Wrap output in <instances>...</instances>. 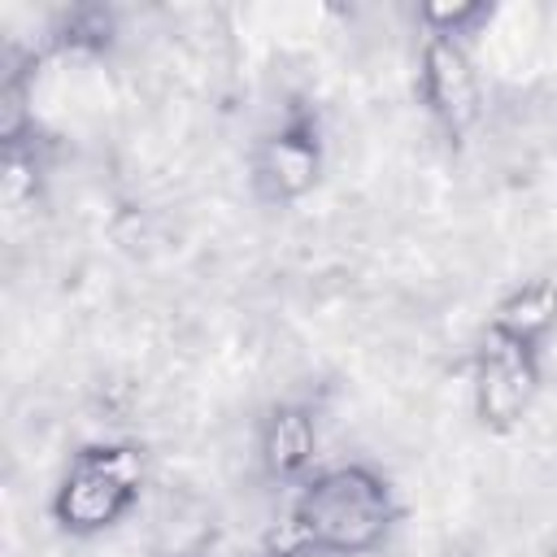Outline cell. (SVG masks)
I'll return each mask as SVG.
<instances>
[{"mask_svg": "<svg viewBox=\"0 0 557 557\" xmlns=\"http://www.w3.org/2000/svg\"><path fill=\"white\" fill-rule=\"evenodd\" d=\"M144 500V457L135 444H83L61 466L48 518L70 540H100L113 527H122Z\"/></svg>", "mask_w": 557, "mask_h": 557, "instance_id": "7a4b0ae2", "label": "cell"}, {"mask_svg": "<svg viewBox=\"0 0 557 557\" xmlns=\"http://www.w3.org/2000/svg\"><path fill=\"white\" fill-rule=\"evenodd\" d=\"M252 457L278 487H300L318 470V409L309 400H274L252 431Z\"/></svg>", "mask_w": 557, "mask_h": 557, "instance_id": "8992f818", "label": "cell"}, {"mask_svg": "<svg viewBox=\"0 0 557 557\" xmlns=\"http://www.w3.org/2000/svg\"><path fill=\"white\" fill-rule=\"evenodd\" d=\"M544 392V352L518 348L483 331V344L470 357V409L492 435H509L527 422Z\"/></svg>", "mask_w": 557, "mask_h": 557, "instance_id": "5b68a950", "label": "cell"}, {"mask_svg": "<svg viewBox=\"0 0 557 557\" xmlns=\"http://www.w3.org/2000/svg\"><path fill=\"white\" fill-rule=\"evenodd\" d=\"M413 22L422 26V35H444V39H470L492 22V4H422L413 13Z\"/></svg>", "mask_w": 557, "mask_h": 557, "instance_id": "ba28073f", "label": "cell"}, {"mask_svg": "<svg viewBox=\"0 0 557 557\" xmlns=\"http://www.w3.org/2000/svg\"><path fill=\"white\" fill-rule=\"evenodd\" d=\"M400 518L396 487L370 461L318 466L287 505V553L296 557H370Z\"/></svg>", "mask_w": 557, "mask_h": 557, "instance_id": "6da1fadb", "label": "cell"}, {"mask_svg": "<svg viewBox=\"0 0 557 557\" xmlns=\"http://www.w3.org/2000/svg\"><path fill=\"white\" fill-rule=\"evenodd\" d=\"M248 191L265 209L305 205L326 174V135L309 104H287L248 148Z\"/></svg>", "mask_w": 557, "mask_h": 557, "instance_id": "3957f363", "label": "cell"}, {"mask_svg": "<svg viewBox=\"0 0 557 557\" xmlns=\"http://www.w3.org/2000/svg\"><path fill=\"white\" fill-rule=\"evenodd\" d=\"M413 91H418V104H422L426 122L448 144H461L487 113V87H483L479 61H474V44L470 39L422 35Z\"/></svg>", "mask_w": 557, "mask_h": 557, "instance_id": "277c9868", "label": "cell"}, {"mask_svg": "<svg viewBox=\"0 0 557 557\" xmlns=\"http://www.w3.org/2000/svg\"><path fill=\"white\" fill-rule=\"evenodd\" d=\"M487 335L509 339L531 352H548L557 335V278L513 283L487 313Z\"/></svg>", "mask_w": 557, "mask_h": 557, "instance_id": "52a82bcc", "label": "cell"}, {"mask_svg": "<svg viewBox=\"0 0 557 557\" xmlns=\"http://www.w3.org/2000/svg\"><path fill=\"white\" fill-rule=\"evenodd\" d=\"M178 557H209V553H178Z\"/></svg>", "mask_w": 557, "mask_h": 557, "instance_id": "9c48e42d", "label": "cell"}]
</instances>
